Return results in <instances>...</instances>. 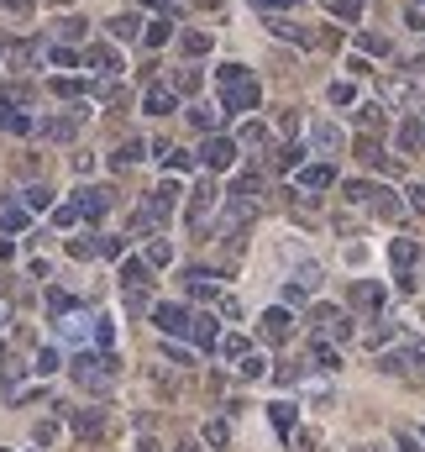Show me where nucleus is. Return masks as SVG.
Listing matches in <instances>:
<instances>
[{
	"mask_svg": "<svg viewBox=\"0 0 425 452\" xmlns=\"http://www.w3.org/2000/svg\"><path fill=\"white\" fill-rule=\"evenodd\" d=\"M189 121H194L200 131H210V127H215V111H210V106H194V111H189Z\"/></svg>",
	"mask_w": 425,
	"mask_h": 452,
	"instance_id": "bb28decb",
	"label": "nucleus"
},
{
	"mask_svg": "<svg viewBox=\"0 0 425 452\" xmlns=\"http://www.w3.org/2000/svg\"><path fill=\"white\" fill-rule=\"evenodd\" d=\"M268 421H273L278 431H289V426H294V405H289V400H273V405H268Z\"/></svg>",
	"mask_w": 425,
	"mask_h": 452,
	"instance_id": "2eb2a0df",
	"label": "nucleus"
},
{
	"mask_svg": "<svg viewBox=\"0 0 425 452\" xmlns=\"http://www.w3.org/2000/svg\"><path fill=\"white\" fill-rule=\"evenodd\" d=\"M226 357H247V337H226Z\"/></svg>",
	"mask_w": 425,
	"mask_h": 452,
	"instance_id": "f704fd0d",
	"label": "nucleus"
},
{
	"mask_svg": "<svg viewBox=\"0 0 425 452\" xmlns=\"http://www.w3.org/2000/svg\"><path fill=\"white\" fill-rule=\"evenodd\" d=\"M326 332L331 342H352V316L336 305H315V337Z\"/></svg>",
	"mask_w": 425,
	"mask_h": 452,
	"instance_id": "7ed1b4c3",
	"label": "nucleus"
},
{
	"mask_svg": "<svg viewBox=\"0 0 425 452\" xmlns=\"http://www.w3.org/2000/svg\"><path fill=\"white\" fill-rule=\"evenodd\" d=\"M174 258V252H168V242H153V248H147V263H168Z\"/></svg>",
	"mask_w": 425,
	"mask_h": 452,
	"instance_id": "e433bc0d",
	"label": "nucleus"
},
{
	"mask_svg": "<svg viewBox=\"0 0 425 452\" xmlns=\"http://www.w3.org/2000/svg\"><path fill=\"white\" fill-rule=\"evenodd\" d=\"M262 369H268V363H262V357H242V379H262Z\"/></svg>",
	"mask_w": 425,
	"mask_h": 452,
	"instance_id": "c85d7f7f",
	"label": "nucleus"
},
{
	"mask_svg": "<svg viewBox=\"0 0 425 452\" xmlns=\"http://www.w3.org/2000/svg\"><path fill=\"white\" fill-rule=\"evenodd\" d=\"M226 437H231L226 421H205V442H210V447H226Z\"/></svg>",
	"mask_w": 425,
	"mask_h": 452,
	"instance_id": "a878e982",
	"label": "nucleus"
},
{
	"mask_svg": "<svg viewBox=\"0 0 425 452\" xmlns=\"http://www.w3.org/2000/svg\"><path fill=\"white\" fill-rule=\"evenodd\" d=\"M226 106H231V111H252V106H258V84H252V79L226 84Z\"/></svg>",
	"mask_w": 425,
	"mask_h": 452,
	"instance_id": "6e6552de",
	"label": "nucleus"
},
{
	"mask_svg": "<svg viewBox=\"0 0 425 452\" xmlns=\"http://www.w3.org/2000/svg\"><path fill=\"white\" fill-rule=\"evenodd\" d=\"M205 48H210V37H205V32H184V53H205Z\"/></svg>",
	"mask_w": 425,
	"mask_h": 452,
	"instance_id": "c756f323",
	"label": "nucleus"
},
{
	"mask_svg": "<svg viewBox=\"0 0 425 452\" xmlns=\"http://www.w3.org/2000/svg\"><path fill=\"white\" fill-rule=\"evenodd\" d=\"M74 431H79L84 442H94L106 431V416H100V410H79V416H74Z\"/></svg>",
	"mask_w": 425,
	"mask_h": 452,
	"instance_id": "f8f14e48",
	"label": "nucleus"
},
{
	"mask_svg": "<svg viewBox=\"0 0 425 452\" xmlns=\"http://www.w3.org/2000/svg\"><path fill=\"white\" fill-rule=\"evenodd\" d=\"M137 158H142V143H121L110 163H116V168H131V163H137Z\"/></svg>",
	"mask_w": 425,
	"mask_h": 452,
	"instance_id": "412c9836",
	"label": "nucleus"
},
{
	"mask_svg": "<svg viewBox=\"0 0 425 452\" xmlns=\"http://www.w3.org/2000/svg\"><path fill=\"white\" fill-rule=\"evenodd\" d=\"M347 452H383L378 442H357V447H347Z\"/></svg>",
	"mask_w": 425,
	"mask_h": 452,
	"instance_id": "79ce46f5",
	"label": "nucleus"
},
{
	"mask_svg": "<svg viewBox=\"0 0 425 452\" xmlns=\"http://www.w3.org/2000/svg\"><path fill=\"white\" fill-rule=\"evenodd\" d=\"M310 143L320 147V153H342V127H336V121H310Z\"/></svg>",
	"mask_w": 425,
	"mask_h": 452,
	"instance_id": "39448f33",
	"label": "nucleus"
},
{
	"mask_svg": "<svg viewBox=\"0 0 425 452\" xmlns=\"http://www.w3.org/2000/svg\"><path fill=\"white\" fill-rule=\"evenodd\" d=\"M174 90H184V95H189V90H200V69H178L174 74Z\"/></svg>",
	"mask_w": 425,
	"mask_h": 452,
	"instance_id": "393cba45",
	"label": "nucleus"
},
{
	"mask_svg": "<svg viewBox=\"0 0 425 452\" xmlns=\"http://www.w3.org/2000/svg\"><path fill=\"white\" fill-rule=\"evenodd\" d=\"M310 357H315L320 369H342V363H336V347H331V342H320V337H315V353H310Z\"/></svg>",
	"mask_w": 425,
	"mask_h": 452,
	"instance_id": "4be33fe9",
	"label": "nucleus"
},
{
	"mask_svg": "<svg viewBox=\"0 0 425 452\" xmlns=\"http://www.w3.org/2000/svg\"><path fill=\"white\" fill-rule=\"evenodd\" d=\"M0 6H6V11H16V16H22L26 6H32V0H0Z\"/></svg>",
	"mask_w": 425,
	"mask_h": 452,
	"instance_id": "a19ab883",
	"label": "nucleus"
},
{
	"mask_svg": "<svg viewBox=\"0 0 425 452\" xmlns=\"http://www.w3.org/2000/svg\"><path fill=\"white\" fill-rule=\"evenodd\" d=\"M174 106V90H147V116H168Z\"/></svg>",
	"mask_w": 425,
	"mask_h": 452,
	"instance_id": "a211bd4d",
	"label": "nucleus"
},
{
	"mask_svg": "<svg viewBox=\"0 0 425 452\" xmlns=\"http://www.w3.org/2000/svg\"><path fill=\"white\" fill-rule=\"evenodd\" d=\"M110 32H116V37H137V16H116V22H110Z\"/></svg>",
	"mask_w": 425,
	"mask_h": 452,
	"instance_id": "7c9ffc66",
	"label": "nucleus"
},
{
	"mask_svg": "<svg viewBox=\"0 0 425 452\" xmlns=\"http://www.w3.org/2000/svg\"><path fill=\"white\" fill-rule=\"evenodd\" d=\"M331 100H336V106H352L357 95H352V84H331Z\"/></svg>",
	"mask_w": 425,
	"mask_h": 452,
	"instance_id": "473e14b6",
	"label": "nucleus"
},
{
	"mask_svg": "<svg viewBox=\"0 0 425 452\" xmlns=\"http://www.w3.org/2000/svg\"><path fill=\"white\" fill-rule=\"evenodd\" d=\"M357 127H362V131H378V127H383V106H373V100H367V106H357Z\"/></svg>",
	"mask_w": 425,
	"mask_h": 452,
	"instance_id": "f3484780",
	"label": "nucleus"
},
{
	"mask_svg": "<svg viewBox=\"0 0 425 452\" xmlns=\"http://www.w3.org/2000/svg\"><path fill=\"white\" fill-rule=\"evenodd\" d=\"M383 369H389V373H410V379H425V342H420V337L399 342L394 353H383Z\"/></svg>",
	"mask_w": 425,
	"mask_h": 452,
	"instance_id": "f257e3e1",
	"label": "nucleus"
},
{
	"mask_svg": "<svg viewBox=\"0 0 425 452\" xmlns=\"http://www.w3.org/2000/svg\"><path fill=\"white\" fill-rule=\"evenodd\" d=\"M394 332H399V326H394V321H389V316H378V326H373V332H367V337H362V347H383V342H389V337H394Z\"/></svg>",
	"mask_w": 425,
	"mask_h": 452,
	"instance_id": "dca6fc26",
	"label": "nucleus"
},
{
	"mask_svg": "<svg viewBox=\"0 0 425 452\" xmlns=\"http://www.w3.org/2000/svg\"><path fill=\"white\" fill-rule=\"evenodd\" d=\"M32 58H37V48H26V42H16V48L6 53V63H11L16 74H22V69H26V63H32Z\"/></svg>",
	"mask_w": 425,
	"mask_h": 452,
	"instance_id": "aec40b11",
	"label": "nucleus"
},
{
	"mask_svg": "<svg viewBox=\"0 0 425 452\" xmlns=\"http://www.w3.org/2000/svg\"><path fill=\"white\" fill-rule=\"evenodd\" d=\"M69 373L84 384V389H106V384L116 379V363H106V357H90V353H84V357H74V369H69Z\"/></svg>",
	"mask_w": 425,
	"mask_h": 452,
	"instance_id": "f03ea898",
	"label": "nucleus"
},
{
	"mask_svg": "<svg viewBox=\"0 0 425 452\" xmlns=\"http://www.w3.org/2000/svg\"><path fill=\"white\" fill-rule=\"evenodd\" d=\"M200 158H205V168H231V163H236V143H226V137H210Z\"/></svg>",
	"mask_w": 425,
	"mask_h": 452,
	"instance_id": "423d86ee",
	"label": "nucleus"
},
{
	"mask_svg": "<svg viewBox=\"0 0 425 452\" xmlns=\"http://www.w3.org/2000/svg\"><path fill=\"white\" fill-rule=\"evenodd\" d=\"M258 337H262V342H289V337H294V316H289L283 305L262 310V326H258Z\"/></svg>",
	"mask_w": 425,
	"mask_h": 452,
	"instance_id": "20e7f679",
	"label": "nucleus"
},
{
	"mask_svg": "<svg viewBox=\"0 0 425 452\" xmlns=\"http://www.w3.org/2000/svg\"><path fill=\"white\" fill-rule=\"evenodd\" d=\"M273 163H278V168H294V163H299V147H278V158H273Z\"/></svg>",
	"mask_w": 425,
	"mask_h": 452,
	"instance_id": "c9c22d12",
	"label": "nucleus"
},
{
	"mask_svg": "<svg viewBox=\"0 0 425 452\" xmlns=\"http://www.w3.org/2000/svg\"><path fill=\"white\" fill-rule=\"evenodd\" d=\"M347 263H352V268H367V242H347Z\"/></svg>",
	"mask_w": 425,
	"mask_h": 452,
	"instance_id": "cd10ccee",
	"label": "nucleus"
},
{
	"mask_svg": "<svg viewBox=\"0 0 425 452\" xmlns=\"http://www.w3.org/2000/svg\"><path fill=\"white\" fill-rule=\"evenodd\" d=\"M174 452H194V447H189V442H178V447H174Z\"/></svg>",
	"mask_w": 425,
	"mask_h": 452,
	"instance_id": "c03bdc74",
	"label": "nucleus"
},
{
	"mask_svg": "<svg viewBox=\"0 0 425 452\" xmlns=\"http://www.w3.org/2000/svg\"><path fill=\"white\" fill-rule=\"evenodd\" d=\"M352 305H357V310H367V316H373V310L383 305V289H378L373 279H357V284H352Z\"/></svg>",
	"mask_w": 425,
	"mask_h": 452,
	"instance_id": "1a4fd4ad",
	"label": "nucleus"
},
{
	"mask_svg": "<svg viewBox=\"0 0 425 452\" xmlns=\"http://www.w3.org/2000/svg\"><path fill=\"white\" fill-rule=\"evenodd\" d=\"M210 205H215V184H194V195H189V226L205 221V216H210Z\"/></svg>",
	"mask_w": 425,
	"mask_h": 452,
	"instance_id": "9d476101",
	"label": "nucleus"
},
{
	"mask_svg": "<svg viewBox=\"0 0 425 452\" xmlns=\"http://www.w3.org/2000/svg\"><path fill=\"white\" fill-rule=\"evenodd\" d=\"M153 316H158V326H163V332H189V321H194V316H189V310H178V305H158Z\"/></svg>",
	"mask_w": 425,
	"mask_h": 452,
	"instance_id": "9b49d317",
	"label": "nucleus"
},
{
	"mask_svg": "<svg viewBox=\"0 0 425 452\" xmlns=\"http://www.w3.org/2000/svg\"><path fill=\"white\" fill-rule=\"evenodd\" d=\"M389 258H394V268H399V274H410L415 263H420V242H415V237H394Z\"/></svg>",
	"mask_w": 425,
	"mask_h": 452,
	"instance_id": "0eeeda50",
	"label": "nucleus"
},
{
	"mask_svg": "<svg viewBox=\"0 0 425 452\" xmlns=\"http://www.w3.org/2000/svg\"><path fill=\"white\" fill-rule=\"evenodd\" d=\"M357 48H362V53H389V37H378V32H362V37H357Z\"/></svg>",
	"mask_w": 425,
	"mask_h": 452,
	"instance_id": "b1692460",
	"label": "nucleus"
},
{
	"mask_svg": "<svg viewBox=\"0 0 425 452\" xmlns=\"http://www.w3.org/2000/svg\"><path fill=\"white\" fill-rule=\"evenodd\" d=\"M357 158H362V163H383V158H378V143H373V137H362V143H357Z\"/></svg>",
	"mask_w": 425,
	"mask_h": 452,
	"instance_id": "2f4dec72",
	"label": "nucleus"
},
{
	"mask_svg": "<svg viewBox=\"0 0 425 452\" xmlns=\"http://www.w3.org/2000/svg\"><path fill=\"white\" fill-rule=\"evenodd\" d=\"M0 452H6V447H0Z\"/></svg>",
	"mask_w": 425,
	"mask_h": 452,
	"instance_id": "a18cd8bd",
	"label": "nucleus"
},
{
	"mask_svg": "<svg viewBox=\"0 0 425 452\" xmlns=\"http://www.w3.org/2000/svg\"><path fill=\"white\" fill-rule=\"evenodd\" d=\"M163 37H168V22H153V26H147V42H153V48L163 42Z\"/></svg>",
	"mask_w": 425,
	"mask_h": 452,
	"instance_id": "58836bf2",
	"label": "nucleus"
},
{
	"mask_svg": "<svg viewBox=\"0 0 425 452\" xmlns=\"http://www.w3.org/2000/svg\"><path fill=\"white\" fill-rule=\"evenodd\" d=\"M37 369L53 373V369H58V353H53V347H47V353H37Z\"/></svg>",
	"mask_w": 425,
	"mask_h": 452,
	"instance_id": "4c0bfd02",
	"label": "nucleus"
},
{
	"mask_svg": "<svg viewBox=\"0 0 425 452\" xmlns=\"http://www.w3.org/2000/svg\"><path fill=\"white\" fill-rule=\"evenodd\" d=\"M215 274H205V268H194V274H189V295L194 300H215V284H210Z\"/></svg>",
	"mask_w": 425,
	"mask_h": 452,
	"instance_id": "4468645a",
	"label": "nucleus"
},
{
	"mask_svg": "<svg viewBox=\"0 0 425 452\" xmlns=\"http://www.w3.org/2000/svg\"><path fill=\"white\" fill-rule=\"evenodd\" d=\"M410 211L425 216V184H410Z\"/></svg>",
	"mask_w": 425,
	"mask_h": 452,
	"instance_id": "72a5a7b5",
	"label": "nucleus"
},
{
	"mask_svg": "<svg viewBox=\"0 0 425 452\" xmlns=\"http://www.w3.org/2000/svg\"><path fill=\"white\" fill-rule=\"evenodd\" d=\"M294 452H315V431H299V437H294Z\"/></svg>",
	"mask_w": 425,
	"mask_h": 452,
	"instance_id": "ea45409f",
	"label": "nucleus"
},
{
	"mask_svg": "<svg viewBox=\"0 0 425 452\" xmlns=\"http://www.w3.org/2000/svg\"><path fill=\"white\" fill-rule=\"evenodd\" d=\"M399 452H420V442H410V437H399Z\"/></svg>",
	"mask_w": 425,
	"mask_h": 452,
	"instance_id": "37998d69",
	"label": "nucleus"
},
{
	"mask_svg": "<svg viewBox=\"0 0 425 452\" xmlns=\"http://www.w3.org/2000/svg\"><path fill=\"white\" fill-rule=\"evenodd\" d=\"M394 143H399V153L420 147V127H415V121H399V131H394Z\"/></svg>",
	"mask_w": 425,
	"mask_h": 452,
	"instance_id": "6ab92c4d",
	"label": "nucleus"
},
{
	"mask_svg": "<svg viewBox=\"0 0 425 452\" xmlns=\"http://www.w3.org/2000/svg\"><path fill=\"white\" fill-rule=\"evenodd\" d=\"M331 179H336V174H331V163H310V168H305V179H299V184H305V190H326Z\"/></svg>",
	"mask_w": 425,
	"mask_h": 452,
	"instance_id": "ddd939ff",
	"label": "nucleus"
},
{
	"mask_svg": "<svg viewBox=\"0 0 425 452\" xmlns=\"http://www.w3.org/2000/svg\"><path fill=\"white\" fill-rule=\"evenodd\" d=\"M331 11L342 16V22H357L362 16V0H331Z\"/></svg>",
	"mask_w": 425,
	"mask_h": 452,
	"instance_id": "5701e85b",
	"label": "nucleus"
}]
</instances>
